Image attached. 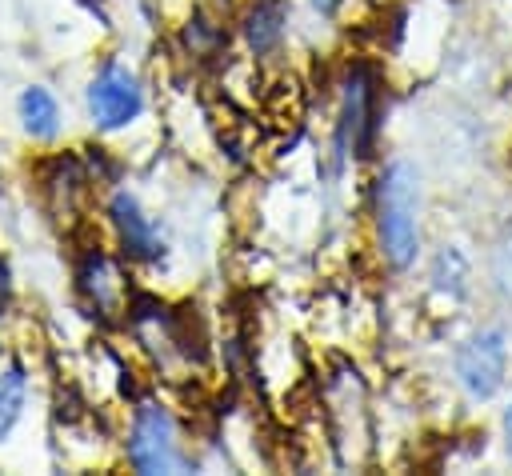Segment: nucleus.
Instances as JSON below:
<instances>
[{
  "instance_id": "16",
  "label": "nucleus",
  "mask_w": 512,
  "mask_h": 476,
  "mask_svg": "<svg viewBox=\"0 0 512 476\" xmlns=\"http://www.w3.org/2000/svg\"><path fill=\"white\" fill-rule=\"evenodd\" d=\"M308 4H312V8L320 12V16H332V12H336V8L344 4V0H308Z\"/></svg>"
},
{
  "instance_id": "15",
  "label": "nucleus",
  "mask_w": 512,
  "mask_h": 476,
  "mask_svg": "<svg viewBox=\"0 0 512 476\" xmlns=\"http://www.w3.org/2000/svg\"><path fill=\"white\" fill-rule=\"evenodd\" d=\"M12 296H16V280H12V264L0 252V320L12 312Z\"/></svg>"
},
{
  "instance_id": "1",
  "label": "nucleus",
  "mask_w": 512,
  "mask_h": 476,
  "mask_svg": "<svg viewBox=\"0 0 512 476\" xmlns=\"http://www.w3.org/2000/svg\"><path fill=\"white\" fill-rule=\"evenodd\" d=\"M420 168L412 160H388L372 180V240L392 272H408L420 252Z\"/></svg>"
},
{
  "instance_id": "5",
  "label": "nucleus",
  "mask_w": 512,
  "mask_h": 476,
  "mask_svg": "<svg viewBox=\"0 0 512 476\" xmlns=\"http://www.w3.org/2000/svg\"><path fill=\"white\" fill-rule=\"evenodd\" d=\"M84 108L96 132H120L144 112V84L128 64L104 60L84 88Z\"/></svg>"
},
{
  "instance_id": "13",
  "label": "nucleus",
  "mask_w": 512,
  "mask_h": 476,
  "mask_svg": "<svg viewBox=\"0 0 512 476\" xmlns=\"http://www.w3.org/2000/svg\"><path fill=\"white\" fill-rule=\"evenodd\" d=\"M432 288L436 292H448L452 300H460L464 292H468V260H464V252L460 248H440L436 256H432Z\"/></svg>"
},
{
  "instance_id": "7",
  "label": "nucleus",
  "mask_w": 512,
  "mask_h": 476,
  "mask_svg": "<svg viewBox=\"0 0 512 476\" xmlns=\"http://www.w3.org/2000/svg\"><path fill=\"white\" fill-rule=\"evenodd\" d=\"M108 228L116 236V248L128 264H160L164 260V232L160 224L148 216V208L140 204L136 192L116 188L108 196Z\"/></svg>"
},
{
  "instance_id": "6",
  "label": "nucleus",
  "mask_w": 512,
  "mask_h": 476,
  "mask_svg": "<svg viewBox=\"0 0 512 476\" xmlns=\"http://www.w3.org/2000/svg\"><path fill=\"white\" fill-rule=\"evenodd\" d=\"M452 368H456V384L464 388L468 400H492L508 372V332L500 324L476 328L456 348Z\"/></svg>"
},
{
  "instance_id": "12",
  "label": "nucleus",
  "mask_w": 512,
  "mask_h": 476,
  "mask_svg": "<svg viewBox=\"0 0 512 476\" xmlns=\"http://www.w3.org/2000/svg\"><path fill=\"white\" fill-rule=\"evenodd\" d=\"M184 48H188V56H196V60L224 56V48H228V32H224L220 20L196 12V16L184 24Z\"/></svg>"
},
{
  "instance_id": "8",
  "label": "nucleus",
  "mask_w": 512,
  "mask_h": 476,
  "mask_svg": "<svg viewBox=\"0 0 512 476\" xmlns=\"http://www.w3.org/2000/svg\"><path fill=\"white\" fill-rule=\"evenodd\" d=\"M40 196L48 204V212L64 224L80 220L92 196V172L76 152H56L48 160H40Z\"/></svg>"
},
{
  "instance_id": "2",
  "label": "nucleus",
  "mask_w": 512,
  "mask_h": 476,
  "mask_svg": "<svg viewBox=\"0 0 512 476\" xmlns=\"http://www.w3.org/2000/svg\"><path fill=\"white\" fill-rule=\"evenodd\" d=\"M124 456L144 476H156V472H188L192 468V456L184 452V440H180V424H176L172 408L160 404V400H140L132 408Z\"/></svg>"
},
{
  "instance_id": "17",
  "label": "nucleus",
  "mask_w": 512,
  "mask_h": 476,
  "mask_svg": "<svg viewBox=\"0 0 512 476\" xmlns=\"http://www.w3.org/2000/svg\"><path fill=\"white\" fill-rule=\"evenodd\" d=\"M500 424H504V448H508V456H512V404L504 408V420H500Z\"/></svg>"
},
{
  "instance_id": "4",
  "label": "nucleus",
  "mask_w": 512,
  "mask_h": 476,
  "mask_svg": "<svg viewBox=\"0 0 512 476\" xmlns=\"http://www.w3.org/2000/svg\"><path fill=\"white\" fill-rule=\"evenodd\" d=\"M124 256H112L100 240H88L80 252H76V268H72V280H76V296L84 300V308L100 320H120L128 316V300H132V284H128V272H124Z\"/></svg>"
},
{
  "instance_id": "3",
  "label": "nucleus",
  "mask_w": 512,
  "mask_h": 476,
  "mask_svg": "<svg viewBox=\"0 0 512 476\" xmlns=\"http://www.w3.org/2000/svg\"><path fill=\"white\" fill-rule=\"evenodd\" d=\"M380 136V80L376 72L356 60L340 80V124H336V152L372 160Z\"/></svg>"
},
{
  "instance_id": "10",
  "label": "nucleus",
  "mask_w": 512,
  "mask_h": 476,
  "mask_svg": "<svg viewBox=\"0 0 512 476\" xmlns=\"http://www.w3.org/2000/svg\"><path fill=\"white\" fill-rule=\"evenodd\" d=\"M16 112L32 140H52L60 132V104L44 84H28L16 100Z\"/></svg>"
},
{
  "instance_id": "11",
  "label": "nucleus",
  "mask_w": 512,
  "mask_h": 476,
  "mask_svg": "<svg viewBox=\"0 0 512 476\" xmlns=\"http://www.w3.org/2000/svg\"><path fill=\"white\" fill-rule=\"evenodd\" d=\"M24 404H28V368L20 360H12V364L0 368V444L20 424Z\"/></svg>"
},
{
  "instance_id": "9",
  "label": "nucleus",
  "mask_w": 512,
  "mask_h": 476,
  "mask_svg": "<svg viewBox=\"0 0 512 476\" xmlns=\"http://www.w3.org/2000/svg\"><path fill=\"white\" fill-rule=\"evenodd\" d=\"M240 36L256 60L276 56L288 36V4L284 0H252L240 12Z\"/></svg>"
},
{
  "instance_id": "14",
  "label": "nucleus",
  "mask_w": 512,
  "mask_h": 476,
  "mask_svg": "<svg viewBox=\"0 0 512 476\" xmlns=\"http://www.w3.org/2000/svg\"><path fill=\"white\" fill-rule=\"evenodd\" d=\"M492 288L500 292L504 304H512V224L500 232L492 248Z\"/></svg>"
}]
</instances>
